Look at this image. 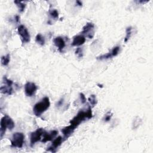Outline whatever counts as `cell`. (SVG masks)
Returning a JSON list of instances; mask_svg holds the SVG:
<instances>
[{"label": "cell", "mask_w": 153, "mask_h": 153, "mask_svg": "<svg viewBox=\"0 0 153 153\" xmlns=\"http://www.w3.org/2000/svg\"><path fill=\"white\" fill-rule=\"evenodd\" d=\"M93 117L91 108L89 107L86 111H84L82 110H80L71 121H70V126L75 129L83 121L86 119H91Z\"/></svg>", "instance_id": "6da1fadb"}, {"label": "cell", "mask_w": 153, "mask_h": 153, "mask_svg": "<svg viewBox=\"0 0 153 153\" xmlns=\"http://www.w3.org/2000/svg\"><path fill=\"white\" fill-rule=\"evenodd\" d=\"M50 106V102L49 98L45 96L34 105L33 108V114L36 117H40L42 113L48 109Z\"/></svg>", "instance_id": "7a4b0ae2"}, {"label": "cell", "mask_w": 153, "mask_h": 153, "mask_svg": "<svg viewBox=\"0 0 153 153\" xmlns=\"http://www.w3.org/2000/svg\"><path fill=\"white\" fill-rule=\"evenodd\" d=\"M0 136L2 139L5 133L7 128L11 130L15 126L14 122L8 115H5L1 120L0 122Z\"/></svg>", "instance_id": "3957f363"}, {"label": "cell", "mask_w": 153, "mask_h": 153, "mask_svg": "<svg viewBox=\"0 0 153 153\" xmlns=\"http://www.w3.org/2000/svg\"><path fill=\"white\" fill-rule=\"evenodd\" d=\"M25 140V135L21 132H16L13 134L11 140V147L21 148L23 147Z\"/></svg>", "instance_id": "277c9868"}, {"label": "cell", "mask_w": 153, "mask_h": 153, "mask_svg": "<svg viewBox=\"0 0 153 153\" xmlns=\"http://www.w3.org/2000/svg\"><path fill=\"white\" fill-rule=\"evenodd\" d=\"M3 83H4L5 85H2L0 88L1 93L7 95H11L12 94L13 92V81L8 79L6 76L3 77Z\"/></svg>", "instance_id": "5b68a950"}, {"label": "cell", "mask_w": 153, "mask_h": 153, "mask_svg": "<svg viewBox=\"0 0 153 153\" xmlns=\"http://www.w3.org/2000/svg\"><path fill=\"white\" fill-rule=\"evenodd\" d=\"M45 131L42 128H37L35 131L30 133V142L31 146L35 145V143H36L37 142L41 140V137H42Z\"/></svg>", "instance_id": "8992f818"}, {"label": "cell", "mask_w": 153, "mask_h": 153, "mask_svg": "<svg viewBox=\"0 0 153 153\" xmlns=\"http://www.w3.org/2000/svg\"><path fill=\"white\" fill-rule=\"evenodd\" d=\"M37 89L38 87L33 82H27L25 85V93L27 97L33 96L36 92Z\"/></svg>", "instance_id": "52a82bcc"}, {"label": "cell", "mask_w": 153, "mask_h": 153, "mask_svg": "<svg viewBox=\"0 0 153 153\" xmlns=\"http://www.w3.org/2000/svg\"><path fill=\"white\" fill-rule=\"evenodd\" d=\"M18 33L22 37V41L23 42H29L30 39V34L27 30V29L25 27V26L21 25L17 28Z\"/></svg>", "instance_id": "ba28073f"}, {"label": "cell", "mask_w": 153, "mask_h": 153, "mask_svg": "<svg viewBox=\"0 0 153 153\" xmlns=\"http://www.w3.org/2000/svg\"><path fill=\"white\" fill-rule=\"evenodd\" d=\"M94 25L93 23H87L86 25L83 27V29L81 33L82 35H85L87 37H88L90 39H91L94 36Z\"/></svg>", "instance_id": "9c48e42d"}, {"label": "cell", "mask_w": 153, "mask_h": 153, "mask_svg": "<svg viewBox=\"0 0 153 153\" xmlns=\"http://www.w3.org/2000/svg\"><path fill=\"white\" fill-rule=\"evenodd\" d=\"M120 50V47L119 46H115L111 50L110 52L97 57V59L104 60V59H108L112 58V57H115L118 55V54L119 53Z\"/></svg>", "instance_id": "30bf717a"}, {"label": "cell", "mask_w": 153, "mask_h": 153, "mask_svg": "<svg viewBox=\"0 0 153 153\" xmlns=\"http://www.w3.org/2000/svg\"><path fill=\"white\" fill-rule=\"evenodd\" d=\"M63 140H63V137H62V136H58L57 137H56V139H54L53 140V141L52 142L51 145L50 147L47 148V151H50L51 152H56V149L61 145V144L62 143Z\"/></svg>", "instance_id": "8fae6325"}, {"label": "cell", "mask_w": 153, "mask_h": 153, "mask_svg": "<svg viewBox=\"0 0 153 153\" xmlns=\"http://www.w3.org/2000/svg\"><path fill=\"white\" fill-rule=\"evenodd\" d=\"M58 131L57 130H51L50 132L45 131L42 136V139H41V142L43 143H45L48 141H51L54 139V138L57 134Z\"/></svg>", "instance_id": "7c38bea8"}, {"label": "cell", "mask_w": 153, "mask_h": 153, "mask_svg": "<svg viewBox=\"0 0 153 153\" xmlns=\"http://www.w3.org/2000/svg\"><path fill=\"white\" fill-rule=\"evenodd\" d=\"M53 42L56 47H57L59 51L62 52L63 49L65 47L66 44L63 38L61 36H57L53 39Z\"/></svg>", "instance_id": "4fadbf2b"}, {"label": "cell", "mask_w": 153, "mask_h": 153, "mask_svg": "<svg viewBox=\"0 0 153 153\" xmlns=\"http://www.w3.org/2000/svg\"><path fill=\"white\" fill-rule=\"evenodd\" d=\"M85 42V38L82 35H75L73 38L71 45L72 46H80Z\"/></svg>", "instance_id": "5bb4252c"}, {"label": "cell", "mask_w": 153, "mask_h": 153, "mask_svg": "<svg viewBox=\"0 0 153 153\" xmlns=\"http://www.w3.org/2000/svg\"><path fill=\"white\" fill-rule=\"evenodd\" d=\"M75 129L73 128L70 125L63 128L62 130V132L63 134V140H66L67 139L68 137H69L71 134L73 133V132L74 131Z\"/></svg>", "instance_id": "9a60e30c"}, {"label": "cell", "mask_w": 153, "mask_h": 153, "mask_svg": "<svg viewBox=\"0 0 153 153\" xmlns=\"http://www.w3.org/2000/svg\"><path fill=\"white\" fill-rule=\"evenodd\" d=\"M35 41L40 45H44L45 42V38L41 33H38L35 37Z\"/></svg>", "instance_id": "2e32d148"}, {"label": "cell", "mask_w": 153, "mask_h": 153, "mask_svg": "<svg viewBox=\"0 0 153 153\" xmlns=\"http://www.w3.org/2000/svg\"><path fill=\"white\" fill-rule=\"evenodd\" d=\"M10 61V54H7L5 56H3L1 57V64L3 66H7Z\"/></svg>", "instance_id": "e0dca14e"}, {"label": "cell", "mask_w": 153, "mask_h": 153, "mask_svg": "<svg viewBox=\"0 0 153 153\" xmlns=\"http://www.w3.org/2000/svg\"><path fill=\"white\" fill-rule=\"evenodd\" d=\"M14 2L17 6L19 12L22 13V12L24 11L25 8V6H26V5L25 4H23L22 1H14Z\"/></svg>", "instance_id": "ac0fdd59"}, {"label": "cell", "mask_w": 153, "mask_h": 153, "mask_svg": "<svg viewBox=\"0 0 153 153\" xmlns=\"http://www.w3.org/2000/svg\"><path fill=\"white\" fill-rule=\"evenodd\" d=\"M88 102H90V105H91L92 107H94L97 103V99H96V97L94 94H91L90 96V97L88 99Z\"/></svg>", "instance_id": "d6986e66"}, {"label": "cell", "mask_w": 153, "mask_h": 153, "mask_svg": "<svg viewBox=\"0 0 153 153\" xmlns=\"http://www.w3.org/2000/svg\"><path fill=\"white\" fill-rule=\"evenodd\" d=\"M49 15L53 19H57L59 18V13L57 10L56 9H53L49 11Z\"/></svg>", "instance_id": "ffe728a7"}, {"label": "cell", "mask_w": 153, "mask_h": 153, "mask_svg": "<svg viewBox=\"0 0 153 153\" xmlns=\"http://www.w3.org/2000/svg\"><path fill=\"white\" fill-rule=\"evenodd\" d=\"M131 30H132V27L131 26H128L126 28V35L124 38V42H127V41L130 39V36H131Z\"/></svg>", "instance_id": "44dd1931"}, {"label": "cell", "mask_w": 153, "mask_h": 153, "mask_svg": "<svg viewBox=\"0 0 153 153\" xmlns=\"http://www.w3.org/2000/svg\"><path fill=\"white\" fill-rule=\"evenodd\" d=\"M112 117V113L111 111H109V112H108L106 114V115H105V116L103 120H104V121H105V122H108V121H109L111 120Z\"/></svg>", "instance_id": "7402d4cb"}, {"label": "cell", "mask_w": 153, "mask_h": 153, "mask_svg": "<svg viewBox=\"0 0 153 153\" xmlns=\"http://www.w3.org/2000/svg\"><path fill=\"white\" fill-rule=\"evenodd\" d=\"M75 54L78 57H82L83 56L82 53V49L80 47L77 48L76 51H75Z\"/></svg>", "instance_id": "603a6c76"}, {"label": "cell", "mask_w": 153, "mask_h": 153, "mask_svg": "<svg viewBox=\"0 0 153 153\" xmlns=\"http://www.w3.org/2000/svg\"><path fill=\"white\" fill-rule=\"evenodd\" d=\"M79 96H80V100H81V103H85L86 102V100H87L85 95L82 93H81L79 94Z\"/></svg>", "instance_id": "cb8c5ba5"}, {"label": "cell", "mask_w": 153, "mask_h": 153, "mask_svg": "<svg viewBox=\"0 0 153 153\" xmlns=\"http://www.w3.org/2000/svg\"><path fill=\"white\" fill-rule=\"evenodd\" d=\"M63 102H64V99H63V98L60 99L57 102V103H56V106L58 107V108H59L60 106H61L63 105Z\"/></svg>", "instance_id": "d4e9b609"}, {"label": "cell", "mask_w": 153, "mask_h": 153, "mask_svg": "<svg viewBox=\"0 0 153 153\" xmlns=\"http://www.w3.org/2000/svg\"><path fill=\"white\" fill-rule=\"evenodd\" d=\"M14 19H15V20L17 23H19L20 22V17L19 16H16Z\"/></svg>", "instance_id": "484cf974"}, {"label": "cell", "mask_w": 153, "mask_h": 153, "mask_svg": "<svg viewBox=\"0 0 153 153\" xmlns=\"http://www.w3.org/2000/svg\"><path fill=\"white\" fill-rule=\"evenodd\" d=\"M76 4L78 5H79V6H82V2H81V1H76Z\"/></svg>", "instance_id": "4316f807"}, {"label": "cell", "mask_w": 153, "mask_h": 153, "mask_svg": "<svg viewBox=\"0 0 153 153\" xmlns=\"http://www.w3.org/2000/svg\"><path fill=\"white\" fill-rule=\"evenodd\" d=\"M97 85H98L99 87H101V88H102V87H103V85H102V84H97Z\"/></svg>", "instance_id": "83f0119b"}]
</instances>
